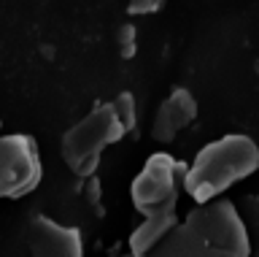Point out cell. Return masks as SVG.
<instances>
[{
    "instance_id": "cell-1",
    "label": "cell",
    "mask_w": 259,
    "mask_h": 257,
    "mask_svg": "<svg viewBox=\"0 0 259 257\" xmlns=\"http://www.w3.org/2000/svg\"><path fill=\"white\" fill-rule=\"evenodd\" d=\"M141 257H251V241L238 208L216 198L176 222Z\"/></svg>"
},
{
    "instance_id": "cell-2",
    "label": "cell",
    "mask_w": 259,
    "mask_h": 257,
    "mask_svg": "<svg viewBox=\"0 0 259 257\" xmlns=\"http://www.w3.org/2000/svg\"><path fill=\"white\" fill-rule=\"evenodd\" d=\"M186 165L176 163L170 155L159 152L143 163L141 173L133 181V206L143 214V222L130 236V254L141 257L151 249L165 233L176 225V203H178V179Z\"/></svg>"
},
{
    "instance_id": "cell-3",
    "label": "cell",
    "mask_w": 259,
    "mask_h": 257,
    "mask_svg": "<svg viewBox=\"0 0 259 257\" xmlns=\"http://www.w3.org/2000/svg\"><path fill=\"white\" fill-rule=\"evenodd\" d=\"M259 165V149L248 135L232 133L219 141H210L200 149L194 163L184 171V190L197 206L216 200L235 181L246 179Z\"/></svg>"
},
{
    "instance_id": "cell-4",
    "label": "cell",
    "mask_w": 259,
    "mask_h": 257,
    "mask_svg": "<svg viewBox=\"0 0 259 257\" xmlns=\"http://www.w3.org/2000/svg\"><path fill=\"white\" fill-rule=\"evenodd\" d=\"M121 135H124V130H121L111 103H103L62 135L65 165L81 179H89L100 165L103 149L121 141Z\"/></svg>"
},
{
    "instance_id": "cell-5",
    "label": "cell",
    "mask_w": 259,
    "mask_h": 257,
    "mask_svg": "<svg viewBox=\"0 0 259 257\" xmlns=\"http://www.w3.org/2000/svg\"><path fill=\"white\" fill-rule=\"evenodd\" d=\"M38 143L30 135H0V198H24L40 181Z\"/></svg>"
},
{
    "instance_id": "cell-6",
    "label": "cell",
    "mask_w": 259,
    "mask_h": 257,
    "mask_svg": "<svg viewBox=\"0 0 259 257\" xmlns=\"http://www.w3.org/2000/svg\"><path fill=\"white\" fill-rule=\"evenodd\" d=\"M27 244L32 257H84L81 233L49 216H32L27 225Z\"/></svg>"
},
{
    "instance_id": "cell-7",
    "label": "cell",
    "mask_w": 259,
    "mask_h": 257,
    "mask_svg": "<svg viewBox=\"0 0 259 257\" xmlns=\"http://www.w3.org/2000/svg\"><path fill=\"white\" fill-rule=\"evenodd\" d=\"M194 117H197V100L192 98L189 90L178 87L157 108V117H154L151 125V138L159 143H170L186 125L194 122Z\"/></svg>"
},
{
    "instance_id": "cell-8",
    "label": "cell",
    "mask_w": 259,
    "mask_h": 257,
    "mask_svg": "<svg viewBox=\"0 0 259 257\" xmlns=\"http://www.w3.org/2000/svg\"><path fill=\"white\" fill-rule=\"evenodd\" d=\"M111 108H113V114H116V119H119L121 130H124V133L135 130V125H138V111H135V95H133V92H119L116 98H113Z\"/></svg>"
},
{
    "instance_id": "cell-9",
    "label": "cell",
    "mask_w": 259,
    "mask_h": 257,
    "mask_svg": "<svg viewBox=\"0 0 259 257\" xmlns=\"http://www.w3.org/2000/svg\"><path fill=\"white\" fill-rule=\"evenodd\" d=\"M116 44H119V54H121L124 60L135 57V52H138V30H135L133 22H127V25L119 27Z\"/></svg>"
},
{
    "instance_id": "cell-10",
    "label": "cell",
    "mask_w": 259,
    "mask_h": 257,
    "mask_svg": "<svg viewBox=\"0 0 259 257\" xmlns=\"http://www.w3.org/2000/svg\"><path fill=\"white\" fill-rule=\"evenodd\" d=\"M165 0H130L127 3V14L130 17H149V14H157Z\"/></svg>"
},
{
    "instance_id": "cell-11",
    "label": "cell",
    "mask_w": 259,
    "mask_h": 257,
    "mask_svg": "<svg viewBox=\"0 0 259 257\" xmlns=\"http://www.w3.org/2000/svg\"><path fill=\"white\" fill-rule=\"evenodd\" d=\"M0 127H3V122H0Z\"/></svg>"
}]
</instances>
